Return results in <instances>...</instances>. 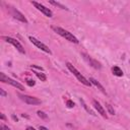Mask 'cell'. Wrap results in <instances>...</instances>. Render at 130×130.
Masks as SVG:
<instances>
[{
  "mask_svg": "<svg viewBox=\"0 0 130 130\" xmlns=\"http://www.w3.org/2000/svg\"><path fill=\"white\" fill-rule=\"evenodd\" d=\"M0 94H1L2 96H6V95H7V93H6L2 88H0Z\"/></svg>",
  "mask_w": 130,
  "mask_h": 130,
  "instance_id": "22",
  "label": "cell"
},
{
  "mask_svg": "<svg viewBox=\"0 0 130 130\" xmlns=\"http://www.w3.org/2000/svg\"><path fill=\"white\" fill-rule=\"evenodd\" d=\"M92 105H93V107H94V109L104 117V118H107V114H106V111H105V109L103 108V106H101V104L98 102V101H95V100H93L92 101Z\"/></svg>",
  "mask_w": 130,
  "mask_h": 130,
  "instance_id": "10",
  "label": "cell"
},
{
  "mask_svg": "<svg viewBox=\"0 0 130 130\" xmlns=\"http://www.w3.org/2000/svg\"><path fill=\"white\" fill-rule=\"evenodd\" d=\"M21 117H23V118H28V116L25 115V114H21Z\"/></svg>",
  "mask_w": 130,
  "mask_h": 130,
  "instance_id": "27",
  "label": "cell"
},
{
  "mask_svg": "<svg viewBox=\"0 0 130 130\" xmlns=\"http://www.w3.org/2000/svg\"><path fill=\"white\" fill-rule=\"evenodd\" d=\"M53 29H54L58 35H60L61 37H63L64 39H66L67 41H69V42H71V43H74V44H78V43H79L78 39H77L73 34H71L70 31H68V30H66V29H64V28H62V27H59V26H53Z\"/></svg>",
  "mask_w": 130,
  "mask_h": 130,
  "instance_id": "1",
  "label": "cell"
},
{
  "mask_svg": "<svg viewBox=\"0 0 130 130\" xmlns=\"http://www.w3.org/2000/svg\"><path fill=\"white\" fill-rule=\"evenodd\" d=\"M112 72H113V74L116 75V76H119V77L123 76V71H122V69H120L118 66L112 67Z\"/></svg>",
  "mask_w": 130,
  "mask_h": 130,
  "instance_id": "12",
  "label": "cell"
},
{
  "mask_svg": "<svg viewBox=\"0 0 130 130\" xmlns=\"http://www.w3.org/2000/svg\"><path fill=\"white\" fill-rule=\"evenodd\" d=\"M30 67H31V68H36V69H39V70L43 71V68H42V67H40V66H37V65H31Z\"/></svg>",
  "mask_w": 130,
  "mask_h": 130,
  "instance_id": "21",
  "label": "cell"
},
{
  "mask_svg": "<svg viewBox=\"0 0 130 130\" xmlns=\"http://www.w3.org/2000/svg\"><path fill=\"white\" fill-rule=\"evenodd\" d=\"M66 106H67L68 108H73V107H74V103H73L71 100H68V101L66 102Z\"/></svg>",
  "mask_w": 130,
  "mask_h": 130,
  "instance_id": "19",
  "label": "cell"
},
{
  "mask_svg": "<svg viewBox=\"0 0 130 130\" xmlns=\"http://www.w3.org/2000/svg\"><path fill=\"white\" fill-rule=\"evenodd\" d=\"M2 39H3L5 42H7V43L11 44L13 47H15V48H16V50H17V51H19L20 53H22V54H24V53H25V51H24V49H23L22 45H21L17 40H15V39H13V38H11V37H2Z\"/></svg>",
  "mask_w": 130,
  "mask_h": 130,
  "instance_id": "4",
  "label": "cell"
},
{
  "mask_svg": "<svg viewBox=\"0 0 130 130\" xmlns=\"http://www.w3.org/2000/svg\"><path fill=\"white\" fill-rule=\"evenodd\" d=\"M26 130H36L34 127H30V126H28L27 128H26Z\"/></svg>",
  "mask_w": 130,
  "mask_h": 130,
  "instance_id": "26",
  "label": "cell"
},
{
  "mask_svg": "<svg viewBox=\"0 0 130 130\" xmlns=\"http://www.w3.org/2000/svg\"><path fill=\"white\" fill-rule=\"evenodd\" d=\"M26 83H27V85H29V86H34V85L36 84V81H35L34 79H27V80H26Z\"/></svg>",
  "mask_w": 130,
  "mask_h": 130,
  "instance_id": "18",
  "label": "cell"
},
{
  "mask_svg": "<svg viewBox=\"0 0 130 130\" xmlns=\"http://www.w3.org/2000/svg\"><path fill=\"white\" fill-rule=\"evenodd\" d=\"M0 81H2V82H4V83H8V84H10V85H12V86H14V87L20 89V90H24V86H23L22 84H20V83L17 82L16 80H14V79H12V78L6 76L3 72H0Z\"/></svg>",
  "mask_w": 130,
  "mask_h": 130,
  "instance_id": "3",
  "label": "cell"
},
{
  "mask_svg": "<svg viewBox=\"0 0 130 130\" xmlns=\"http://www.w3.org/2000/svg\"><path fill=\"white\" fill-rule=\"evenodd\" d=\"M81 56L83 57V59L91 66V67H93V68H95V69H101L102 68V65H101V63L100 62H98L96 60H94V59H92L90 56H88L87 54H85V53H82L81 54Z\"/></svg>",
  "mask_w": 130,
  "mask_h": 130,
  "instance_id": "8",
  "label": "cell"
},
{
  "mask_svg": "<svg viewBox=\"0 0 130 130\" xmlns=\"http://www.w3.org/2000/svg\"><path fill=\"white\" fill-rule=\"evenodd\" d=\"M66 67L69 69V71H70V72H71V73H72V74H73V75H74V76H75V77H76L82 84H84V85H86V86H90V85H91L90 81L87 80V79H86V78H85V77H84V76H83V75H82V74H81V73H80V72H79V71H78V70H77L71 63L67 62V63H66Z\"/></svg>",
  "mask_w": 130,
  "mask_h": 130,
  "instance_id": "2",
  "label": "cell"
},
{
  "mask_svg": "<svg viewBox=\"0 0 130 130\" xmlns=\"http://www.w3.org/2000/svg\"><path fill=\"white\" fill-rule=\"evenodd\" d=\"M80 103H81V106H82V107H83V108H84V109L86 110V112H87V113H89V114H90V115H92V116H95L94 112H93V111H91V110H90L89 108H87L86 104L84 103V101H83L82 99H80Z\"/></svg>",
  "mask_w": 130,
  "mask_h": 130,
  "instance_id": "13",
  "label": "cell"
},
{
  "mask_svg": "<svg viewBox=\"0 0 130 130\" xmlns=\"http://www.w3.org/2000/svg\"><path fill=\"white\" fill-rule=\"evenodd\" d=\"M35 73L38 76V78H40L42 81H46L47 80V77H46V75L44 73H41V72H35Z\"/></svg>",
  "mask_w": 130,
  "mask_h": 130,
  "instance_id": "16",
  "label": "cell"
},
{
  "mask_svg": "<svg viewBox=\"0 0 130 130\" xmlns=\"http://www.w3.org/2000/svg\"><path fill=\"white\" fill-rule=\"evenodd\" d=\"M29 39V41L36 46V47H38L39 49H41L42 51H44V52H46V53H48V54H52V52H51V50L49 49V47L48 46H46L44 43H42L41 41H39V40H37L36 38H34V37H29L28 38Z\"/></svg>",
  "mask_w": 130,
  "mask_h": 130,
  "instance_id": "6",
  "label": "cell"
},
{
  "mask_svg": "<svg viewBox=\"0 0 130 130\" xmlns=\"http://www.w3.org/2000/svg\"><path fill=\"white\" fill-rule=\"evenodd\" d=\"M0 129H1V130H10V129H9V127L5 126L4 124H0Z\"/></svg>",
  "mask_w": 130,
  "mask_h": 130,
  "instance_id": "20",
  "label": "cell"
},
{
  "mask_svg": "<svg viewBox=\"0 0 130 130\" xmlns=\"http://www.w3.org/2000/svg\"><path fill=\"white\" fill-rule=\"evenodd\" d=\"M10 13L12 14V16H13L15 19H17V20H19V21H21V22L27 23V19L25 18V16H24L20 11H18L16 8L11 7V8H10Z\"/></svg>",
  "mask_w": 130,
  "mask_h": 130,
  "instance_id": "9",
  "label": "cell"
},
{
  "mask_svg": "<svg viewBox=\"0 0 130 130\" xmlns=\"http://www.w3.org/2000/svg\"><path fill=\"white\" fill-rule=\"evenodd\" d=\"M18 96L20 98L21 101H23L25 104L27 105H40L42 102L41 100H39L36 96H30V95H26V94H18Z\"/></svg>",
  "mask_w": 130,
  "mask_h": 130,
  "instance_id": "5",
  "label": "cell"
},
{
  "mask_svg": "<svg viewBox=\"0 0 130 130\" xmlns=\"http://www.w3.org/2000/svg\"><path fill=\"white\" fill-rule=\"evenodd\" d=\"M106 108L108 109V111H109V114H111V115H115V110H114V108L110 105V104H108V103H106Z\"/></svg>",
  "mask_w": 130,
  "mask_h": 130,
  "instance_id": "15",
  "label": "cell"
},
{
  "mask_svg": "<svg viewBox=\"0 0 130 130\" xmlns=\"http://www.w3.org/2000/svg\"><path fill=\"white\" fill-rule=\"evenodd\" d=\"M89 81H90V83H91V84H93V85H95V86H96V87H98L99 89H101V91H103L104 93L106 92V90H105V88H104V86H103V85H102V84H101V83H100V82H99L98 80H95L94 78H92V77H90V78H89Z\"/></svg>",
  "mask_w": 130,
  "mask_h": 130,
  "instance_id": "11",
  "label": "cell"
},
{
  "mask_svg": "<svg viewBox=\"0 0 130 130\" xmlns=\"http://www.w3.org/2000/svg\"><path fill=\"white\" fill-rule=\"evenodd\" d=\"M0 118H1L2 120H6V117H5L3 114H0Z\"/></svg>",
  "mask_w": 130,
  "mask_h": 130,
  "instance_id": "24",
  "label": "cell"
},
{
  "mask_svg": "<svg viewBox=\"0 0 130 130\" xmlns=\"http://www.w3.org/2000/svg\"><path fill=\"white\" fill-rule=\"evenodd\" d=\"M51 4H53V5H55V6H57V7H59V8H61V9H66L67 10V7L66 6H64V5H62L61 3H59V2H55V1H49Z\"/></svg>",
  "mask_w": 130,
  "mask_h": 130,
  "instance_id": "14",
  "label": "cell"
},
{
  "mask_svg": "<svg viewBox=\"0 0 130 130\" xmlns=\"http://www.w3.org/2000/svg\"><path fill=\"white\" fill-rule=\"evenodd\" d=\"M37 114H38V116H39L40 118H42V119H47V118H48V116H47L44 112H42V111H38Z\"/></svg>",
  "mask_w": 130,
  "mask_h": 130,
  "instance_id": "17",
  "label": "cell"
},
{
  "mask_svg": "<svg viewBox=\"0 0 130 130\" xmlns=\"http://www.w3.org/2000/svg\"><path fill=\"white\" fill-rule=\"evenodd\" d=\"M31 4H32L38 10H40L42 13H44L46 16H48V17H52V16H53V12H52L49 8H47L46 6L42 5L41 3H38V2H36V1H31Z\"/></svg>",
  "mask_w": 130,
  "mask_h": 130,
  "instance_id": "7",
  "label": "cell"
},
{
  "mask_svg": "<svg viewBox=\"0 0 130 130\" xmlns=\"http://www.w3.org/2000/svg\"><path fill=\"white\" fill-rule=\"evenodd\" d=\"M12 119H13V120H14V121H16V122H17V121H18V119H17V117H16V116H15V115H12Z\"/></svg>",
  "mask_w": 130,
  "mask_h": 130,
  "instance_id": "25",
  "label": "cell"
},
{
  "mask_svg": "<svg viewBox=\"0 0 130 130\" xmlns=\"http://www.w3.org/2000/svg\"><path fill=\"white\" fill-rule=\"evenodd\" d=\"M39 130H48V128H46L45 126H40L39 127Z\"/></svg>",
  "mask_w": 130,
  "mask_h": 130,
  "instance_id": "23",
  "label": "cell"
}]
</instances>
